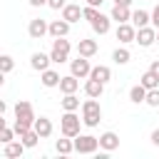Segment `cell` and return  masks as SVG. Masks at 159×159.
Returning a JSON list of instances; mask_svg holds the SVG:
<instances>
[{"instance_id": "cell-1", "label": "cell", "mask_w": 159, "mask_h": 159, "mask_svg": "<svg viewBox=\"0 0 159 159\" xmlns=\"http://www.w3.org/2000/svg\"><path fill=\"white\" fill-rule=\"evenodd\" d=\"M99 119H102V107H99L97 97H89L87 102H82V124L97 127Z\"/></svg>"}, {"instance_id": "cell-2", "label": "cell", "mask_w": 159, "mask_h": 159, "mask_svg": "<svg viewBox=\"0 0 159 159\" xmlns=\"http://www.w3.org/2000/svg\"><path fill=\"white\" fill-rule=\"evenodd\" d=\"M80 124H82V119L75 114V112H65L62 114V119H60V129H62V137H77L80 134Z\"/></svg>"}, {"instance_id": "cell-3", "label": "cell", "mask_w": 159, "mask_h": 159, "mask_svg": "<svg viewBox=\"0 0 159 159\" xmlns=\"http://www.w3.org/2000/svg\"><path fill=\"white\" fill-rule=\"evenodd\" d=\"M70 50H72V47H70V40H65V37H55V40H52V50H50L52 62H57V65L67 62Z\"/></svg>"}, {"instance_id": "cell-4", "label": "cell", "mask_w": 159, "mask_h": 159, "mask_svg": "<svg viewBox=\"0 0 159 159\" xmlns=\"http://www.w3.org/2000/svg\"><path fill=\"white\" fill-rule=\"evenodd\" d=\"M99 149V139L92 134H77L75 137V152L77 154H94Z\"/></svg>"}, {"instance_id": "cell-5", "label": "cell", "mask_w": 159, "mask_h": 159, "mask_svg": "<svg viewBox=\"0 0 159 159\" xmlns=\"http://www.w3.org/2000/svg\"><path fill=\"white\" fill-rule=\"evenodd\" d=\"M70 72L75 75V77H89V72H92V65H89V57H82V55H77V60H72L70 62Z\"/></svg>"}, {"instance_id": "cell-6", "label": "cell", "mask_w": 159, "mask_h": 159, "mask_svg": "<svg viewBox=\"0 0 159 159\" xmlns=\"http://www.w3.org/2000/svg\"><path fill=\"white\" fill-rule=\"evenodd\" d=\"M27 32H30V37H32V40H42V37L50 32V22H45L42 17H35V20H30Z\"/></svg>"}, {"instance_id": "cell-7", "label": "cell", "mask_w": 159, "mask_h": 159, "mask_svg": "<svg viewBox=\"0 0 159 159\" xmlns=\"http://www.w3.org/2000/svg\"><path fill=\"white\" fill-rule=\"evenodd\" d=\"M134 42H139L142 47H152L154 42H157V27H139L137 30V40Z\"/></svg>"}, {"instance_id": "cell-8", "label": "cell", "mask_w": 159, "mask_h": 159, "mask_svg": "<svg viewBox=\"0 0 159 159\" xmlns=\"http://www.w3.org/2000/svg\"><path fill=\"white\" fill-rule=\"evenodd\" d=\"M15 119H25V122H32L35 124V112H32V104L27 102V99H20L17 104H15Z\"/></svg>"}, {"instance_id": "cell-9", "label": "cell", "mask_w": 159, "mask_h": 159, "mask_svg": "<svg viewBox=\"0 0 159 159\" xmlns=\"http://www.w3.org/2000/svg\"><path fill=\"white\" fill-rule=\"evenodd\" d=\"M117 40L119 42H134L137 40V27L134 25H129V22H119L117 25Z\"/></svg>"}, {"instance_id": "cell-10", "label": "cell", "mask_w": 159, "mask_h": 159, "mask_svg": "<svg viewBox=\"0 0 159 159\" xmlns=\"http://www.w3.org/2000/svg\"><path fill=\"white\" fill-rule=\"evenodd\" d=\"M50 62H52V57H50V55H45V52H35V55L30 57V67H32V70H37V72L50 70Z\"/></svg>"}, {"instance_id": "cell-11", "label": "cell", "mask_w": 159, "mask_h": 159, "mask_svg": "<svg viewBox=\"0 0 159 159\" xmlns=\"http://www.w3.org/2000/svg\"><path fill=\"white\" fill-rule=\"evenodd\" d=\"M25 149H27V147L22 144V139H20V142H15V139H12V142H7V144H5V152H2V154H5L7 159H17V157H22V154H25Z\"/></svg>"}, {"instance_id": "cell-12", "label": "cell", "mask_w": 159, "mask_h": 159, "mask_svg": "<svg viewBox=\"0 0 159 159\" xmlns=\"http://www.w3.org/2000/svg\"><path fill=\"white\" fill-rule=\"evenodd\" d=\"M67 32H70V22H67L65 17L50 22V35H52V37H67Z\"/></svg>"}, {"instance_id": "cell-13", "label": "cell", "mask_w": 159, "mask_h": 159, "mask_svg": "<svg viewBox=\"0 0 159 159\" xmlns=\"http://www.w3.org/2000/svg\"><path fill=\"white\" fill-rule=\"evenodd\" d=\"M102 92H104V82L92 80V77L84 82V94H87V97H97V99H99V97H102Z\"/></svg>"}, {"instance_id": "cell-14", "label": "cell", "mask_w": 159, "mask_h": 159, "mask_svg": "<svg viewBox=\"0 0 159 159\" xmlns=\"http://www.w3.org/2000/svg\"><path fill=\"white\" fill-rule=\"evenodd\" d=\"M99 147H102L104 152H114V149L119 147V137H117L114 132H104V134L99 137Z\"/></svg>"}, {"instance_id": "cell-15", "label": "cell", "mask_w": 159, "mask_h": 159, "mask_svg": "<svg viewBox=\"0 0 159 159\" xmlns=\"http://www.w3.org/2000/svg\"><path fill=\"white\" fill-rule=\"evenodd\" d=\"M62 17L72 25V22H80V17H84V15H82V7L80 5H65L62 7Z\"/></svg>"}, {"instance_id": "cell-16", "label": "cell", "mask_w": 159, "mask_h": 159, "mask_svg": "<svg viewBox=\"0 0 159 159\" xmlns=\"http://www.w3.org/2000/svg\"><path fill=\"white\" fill-rule=\"evenodd\" d=\"M109 17L119 25V22H129V20H132V12H129V7H124V5H114L112 12H109Z\"/></svg>"}, {"instance_id": "cell-17", "label": "cell", "mask_w": 159, "mask_h": 159, "mask_svg": "<svg viewBox=\"0 0 159 159\" xmlns=\"http://www.w3.org/2000/svg\"><path fill=\"white\" fill-rule=\"evenodd\" d=\"M77 55H82V57L97 55V40H80L77 42Z\"/></svg>"}, {"instance_id": "cell-18", "label": "cell", "mask_w": 159, "mask_h": 159, "mask_svg": "<svg viewBox=\"0 0 159 159\" xmlns=\"http://www.w3.org/2000/svg\"><path fill=\"white\" fill-rule=\"evenodd\" d=\"M77 87H80V77H75L72 72H70L67 77H62V80H60V89H62V94L77 92Z\"/></svg>"}, {"instance_id": "cell-19", "label": "cell", "mask_w": 159, "mask_h": 159, "mask_svg": "<svg viewBox=\"0 0 159 159\" xmlns=\"http://www.w3.org/2000/svg\"><path fill=\"white\" fill-rule=\"evenodd\" d=\"M89 77L92 80H99V82H109L112 80V70L107 67V65H97V67H92V72H89Z\"/></svg>"}, {"instance_id": "cell-20", "label": "cell", "mask_w": 159, "mask_h": 159, "mask_svg": "<svg viewBox=\"0 0 159 159\" xmlns=\"http://www.w3.org/2000/svg\"><path fill=\"white\" fill-rule=\"evenodd\" d=\"M149 22H152V15H149L147 10H134V12H132V25H134L137 30H139V27H147Z\"/></svg>"}, {"instance_id": "cell-21", "label": "cell", "mask_w": 159, "mask_h": 159, "mask_svg": "<svg viewBox=\"0 0 159 159\" xmlns=\"http://www.w3.org/2000/svg\"><path fill=\"white\" fill-rule=\"evenodd\" d=\"M35 132H37L42 139L50 137V134H52V122H50L47 117H37V119H35Z\"/></svg>"}, {"instance_id": "cell-22", "label": "cell", "mask_w": 159, "mask_h": 159, "mask_svg": "<svg viewBox=\"0 0 159 159\" xmlns=\"http://www.w3.org/2000/svg\"><path fill=\"white\" fill-rule=\"evenodd\" d=\"M109 20H112V17H107V15L99 12V17H97L94 22H89V25H92V30H94L97 35H107V32H109Z\"/></svg>"}, {"instance_id": "cell-23", "label": "cell", "mask_w": 159, "mask_h": 159, "mask_svg": "<svg viewBox=\"0 0 159 159\" xmlns=\"http://www.w3.org/2000/svg\"><path fill=\"white\" fill-rule=\"evenodd\" d=\"M55 149H57V154H62V157H67V154H72V152H75V142H72V137H65V139H57V142H55Z\"/></svg>"}, {"instance_id": "cell-24", "label": "cell", "mask_w": 159, "mask_h": 159, "mask_svg": "<svg viewBox=\"0 0 159 159\" xmlns=\"http://www.w3.org/2000/svg\"><path fill=\"white\" fill-rule=\"evenodd\" d=\"M40 75H42L40 80H42L45 87H60V80H62V77H60L55 70H45V72H40Z\"/></svg>"}, {"instance_id": "cell-25", "label": "cell", "mask_w": 159, "mask_h": 159, "mask_svg": "<svg viewBox=\"0 0 159 159\" xmlns=\"http://www.w3.org/2000/svg\"><path fill=\"white\" fill-rule=\"evenodd\" d=\"M129 99L134 102V104H139V102H147V87L139 82V84H134L132 89H129Z\"/></svg>"}, {"instance_id": "cell-26", "label": "cell", "mask_w": 159, "mask_h": 159, "mask_svg": "<svg viewBox=\"0 0 159 159\" xmlns=\"http://www.w3.org/2000/svg\"><path fill=\"white\" fill-rule=\"evenodd\" d=\"M60 104H62V109H65V112H77V109H80V99L75 97V92L65 94V97L60 99Z\"/></svg>"}, {"instance_id": "cell-27", "label": "cell", "mask_w": 159, "mask_h": 159, "mask_svg": "<svg viewBox=\"0 0 159 159\" xmlns=\"http://www.w3.org/2000/svg\"><path fill=\"white\" fill-rule=\"evenodd\" d=\"M112 60H114L117 65H127V62L132 60V55H129V50H127V47H117V50L112 52Z\"/></svg>"}, {"instance_id": "cell-28", "label": "cell", "mask_w": 159, "mask_h": 159, "mask_svg": "<svg viewBox=\"0 0 159 159\" xmlns=\"http://www.w3.org/2000/svg\"><path fill=\"white\" fill-rule=\"evenodd\" d=\"M20 139H22V144H25V147H35V144H37V139H42V137H40V134L35 132V127H32V129L22 132V134H20Z\"/></svg>"}, {"instance_id": "cell-29", "label": "cell", "mask_w": 159, "mask_h": 159, "mask_svg": "<svg viewBox=\"0 0 159 159\" xmlns=\"http://www.w3.org/2000/svg\"><path fill=\"white\" fill-rule=\"evenodd\" d=\"M139 82H142L147 89H154V87H159V77H157L152 70H147V72L142 75V80H139Z\"/></svg>"}, {"instance_id": "cell-30", "label": "cell", "mask_w": 159, "mask_h": 159, "mask_svg": "<svg viewBox=\"0 0 159 159\" xmlns=\"http://www.w3.org/2000/svg\"><path fill=\"white\" fill-rule=\"evenodd\" d=\"M17 132H15V127H7V124H2V129H0V142L2 144H7V142H12V137H15Z\"/></svg>"}, {"instance_id": "cell-31", "label": "cell", "mask_w": 159, "mask_h": 159, "mask_svg": "<svg viewBox=\"0 0 159 159\" xmlns=\"http://www.w3.org/2000/svg\"><path fill=\"white\" fill-rule=\"evenodd\" d=\"M82 15H84V20H89V22H94V20L99 17V10H97L94 5H87V7H82Z\"/></svg>"}, {"instance_id": "cell-32", "label": "cell", "mask_w": 159, "mask_h": 159, "mask_svg": "<svg viewBox=\"0 0 159 159\" xmlns=\"http://www.w3.org/2000/svg\"><path fill=\"white\" fill-rule=\"evenodd\" d=\"M147 104L149 107H159V87L147 89Z\"/></svg>"}, {"instance_id": "cell-33", "label": "cell", "mask_w": 159, "mask_h": 159, "mask_svg": "<svg viewBox=\"0 0 159 159\" xmlns=\"http://www.w3.org/2000/svg\"><path fill=\"white\" fill-rule=\"evenodd\" d=\"M12 127H15V132H17V137H20L22 132H27V129H32L35 124H32V122H25V119H15V124H12Z\"/></svg>"}, {"instance_id": "cell-34", "label": "cell", "mask_w": 159, "mask_h": 159, "mask_svg": "<svg viewBox=\"0 0 159 159\" xmlns=\"http://www.w3.org/2000/svg\"><path fill=\"white\" fill-rule=\"evenodd\" d=\"M12 65H15V62H12L10 55H2V57H0V70H2V75H7V72L12 70Z\"/></svg>"}, {"instance_id": "cell-35", "label": "cell", "mask_w": 159, "mask_h": 159, "mask_svg": "<svg viewBox=\"0 0 159 159\" xmlns=\"http://www.w3.org/2000/svg\"><path fill=\"white\" fill-rule=\"evenodd\" d=\"M47 5H50L52 10H62V7H65V0H47Z\"/></svg>"}, {"instance_id": "cell-36", "label": "cell", "mask_w": 159, "mask_h": 159, "mask_svg": "<svg viewBox=\"0 0 159 159\" xmlns=\"http://www.w3.org/2000/svg\"><path fill=\"white\" fill-rule=\"evenodd\" d=\"M152 25L159 30V2H157V7H154V12H152Z\"/></svg>"}, {"instance_id": "cell-37", "label": "cell", "mask_w": 159, "mask_h": 159, "mask_svg": "<svg viewBox=\"0 0 159 159\" xmlns=\"http://www.w3.org/2000/svg\"><path fill=\"white\" fill-rule=\"evenodd\" d=\"M149 70H152V72H154V75H157V77H159V60H154V62H152V65H149Z\"/></svg>"}, {"instance_id": "cell-38", "label": "cell", "mask_w": 159, "mask_h": 159, "mask_svg": "<svg viewBox=\"0 0 159 159\" xmlns=\"http://www.w3.org/2000/svg\"><path fill=\"white\" fill-rule=\"evenodd\" d=\"M32 7H42V5H47V0H27Z\"/></svg>"}, {"instance_id": "cell-39", "label": "cell", "mask_w": 159, "mask_h": 159, "mask_svg": "<svg viewBox=\"0 0 159 159\" xmlns=\"http://www.w3.org/2000/svg\"><path fill=\"white\" fill-rule=\"evenodd\" d=\"M152 144H154V147H159V129H154V132H152Z\"/></svg>"}, {"instance_id": "cell-40", "label": "cell", "mask_w": 159, "mask_h": 159, "mask_svg": "<svg viewBox=\"0 0 159 159\" xmlns=\"http://www.w3.org/2000/svg\"><path fill=\"white\" fill-rule=\"evenodd\" d=\"M114 5H124V7H129V5H132V0H114Z\"/></svg>"}, {"instance_id": "cell-41", "label": "cell", "mask_w": 159, "mask_h": 159, "mask_svg": "<svg viewBox=\"0 0 159 159\" xmlns=\"http://www.w3.org/2000/svg\"><path fill=\"white\" fill-rule=\"evenodd\" d=\"M102 2H104V0H87V5H94V7H99Z\"/></svg>"}, {"instance_id": "cell-42", "label": "cell", "mask_w": 159, "mask_h": 159, "mask_svg": "<svg viewBox=\"0 0 159 159\" xmlns=\"http://www.w3.org/2000/svg\"><path fill=\"white\" fill-rule=\"evenodd\" d=\"M157 42H159V32H157Z\"/></svg>"}, {"instance_id": "cell-43", "label": "cell", "mask_w": 159, "mask_h": 159, "mask_svg": "<svg viewBox=\"0 0 159 159\" xmlns=\"http://www.w3.org/2000/svg\"><path fill=\"white\" fill-rule=\"evenodd\" d=\"M157 2H159V0H157Z\"/></svg>"}]
</instances>
